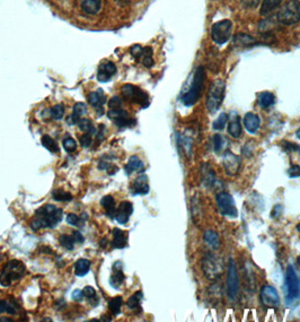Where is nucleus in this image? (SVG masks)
<instances>
[{"label":"nucleus","mask_w":300,"mask_h":322,"mask_svg":"<svg viewBox=\"0 0 300 322\" xmlns=\"http://www.w3.org/2000/svg\"><path fill=\"white\" fill-rule=\"evenodd\" d=\"M202 173V183L204 186L208 187V188H212L218 183V180L216 178V174H214L213 170L209 164H203L201 169Z\"/></svg>","instance_id":"nucleus-21"},{"label":"nucleus","mask_w":300,"mask_h":322,"mask_svg":"<svg viewBox=\"0 0 300 322\" xmlns=\"http://www.w3.org/2000/svg\"><path fill=\"white\" fill-rule=\"evenodd\" d=\"M64 114L63 104H56L51 109V118L54 120H61Z\"/></svg>","instance_id":"nucleus-43"},{"label":"nucleus","mask_w":300,"mask_h":322,"mask_svg":"<svg viewBox=\"0 0 300 322\" xmlns=\"http://www.w3.org/2000/svg\"><path fill=\"white\" fill-rule=\"evenodd\" d=\"M83 294L84 296H86L88 300H91L93 299V297L96 296V292H95V289L91 287V286H86L84 289H83Z\"/></svg>","instance_id":"nucleus-49"},{"label":"nucleus","mask_w":300,"mask_h":322,"mask_svg":"<svg viewBox=\"0 0 300 322\" xmlns=\"http://www.w3.org/2000/svg\"><path fill=\"white\" fill-rule=\"evenodd\" d=\"M257 102L262 109H269L274 105L275 96L270 92H262L257 95Z\"/></svg>","instance_id":"nucleus-32"},{"label":"nucleus","mask_w":300,"mask_h":322,"mask_svg":"<svg viewBox=\"0 0 300 322\" xmlns=\"http://www.w3.org/2000/svg\"><path fill=\"white\" fill-rule=\"evenodd\" d=\"M282 213V206L281 205H275L274 208L272 210V213H271V217L272 218H278L280 215Z\"/></svg>","instance_id":"nucleus-52"},{"label":"nucleus","mask_w":300,"mask_h":322,"mask_svg":"<svg viewBox=\"0 0 300 322\" xmlns=\"http://www.w3.org/2000/svg\"><path fill=\"white\" fill-rule=\"evenodd\" d=\"M124 278L125 277H124L122 269L119 268V269H116V270L114 271V274L111 276V278H109V284H111L112 287L119 288L121 285L123 284Z\"/></svg>","instance_id":"nucleus-35"},{"label":"nucleus","mask_w":300,"mask_h":322,"mask_svg":"<svg viewBox=\"0 0 300 322\" xmlns=\"http://www.w3.org/2000/svg\"><path fill=\"white\" fill-rule=\"evenodd\" d=\"M282 0H263L261 9H259V14L262 16H269L277 9V8L281 5Z\"/></svg>","instance_id":"nucleus-28"},{"label":"nucleus","mask_w":300,"mask_h":322,"mask_svg":"<svg viewBox=\"0 0 300 322\" xmlns=\"http://www.w3.org/2000/svg\"><path fill=\"white\" fill-rule=\"evenodd\" d=\"M244 127L250 133H256L257 130L259 129V126H261V120H259L258 116L255 113L249 112L245 114L244 117Z\"/></svg>","instance_id":"nucleus-20"},{"label":"nucleus","mask_w":300,"mask_h":322,"mask_svg":"<svg viewBox=\"0 0 300 322\" xmlns=\"http://www.w3.org/2000/svg\"><path fill=\"white\" fill-rule=\"evenodd\" d=\"M259 297H261V302L265 308L273 309L278 308L280 304V297L273 286L271 285H264L262 287L261 293H259Z\"/></svg>","instance_id":"nucleus-15"},{"label":"nucleus","mask_w":300,"mask_h":322,"mask_svg":"<svg viewBox=\"0 0 300 322\" xmlns=\"http://www.w3.org/2000/svg\"><path fill=\"white\" fill-rule=\"evenodd\" d=\"M132 213H133V206L131 202L129 201L121 202L119 208L116 209V215H115L116 222L121 224V225H124V224H127L129 222V218Z\"/></svg>","instance_id":"nucleus-17"},{"label":"nucleus","mask_w":300,"mask_h":322,"mask_svg":"<svg viewBox=\"0 0 300 322\" xmlns=\"http://www.w3.org/2000/svg\"><path fill=\"white\" fill-rule=\"evenodd\" d=\"M123 304V299L121 296L113 297V299L109 301L108 303V309L111 311L112 316H117L121 312V308H122Z\"/></svg>","instance_id":"nucleus-34"},{"label":"nucleus","mask_w":300,"mask_h":322,"mask_svg":"<svg viewBox=\"0 0 300 322\" xmlns=\"http://www.w3.org/2000/svg\"><path fill=\"white\" fill-rule=\"evenodd\" d=\"M285 296L288 307L298 304L300 300V278L293 264L287 267L285 280Z\"/></svg>","instance_id":"nucleus-3"},{"label":"nucleus","mask_w":300,"mask_h":322,"mask_svg":"<svg viewBox=\"0 0 300 322\" xmlns=\"http://www.w3.org/2000/svg\"><path fill=\"white\" fill-rule=\"evenodd\" d=\"M124 171L128 175H130L132 172H135V171H137V172L139 173H143L145 172V164L139 157L136 156V155H133V156L129 158L128 164L125 165Z\"/></svg>","instance_id":"nucleus-24"},{"label":"nucleus","mask_w":300,"mask_h":322,"mask_svg":"<svg viewBox=\"0 0 300 322\" xmlns=\"http://www.w3.org/2000/svg\"><path fill=\"white\" fill-rule=\"evenodd\" d=\"M297 262H298V264H299V266H300V256L298 257V258H297Z\"/></svg>","instance_id":"nucleus-59"},{"label":"nucleus","mask_w":300,"mask_h":322,"mask_svg":"<svg viewBox=\"0 0 300 322\" xmlns=\"http://www.w3.org/2000/svg\"><path fill=\"white\" fill-rule=\"evenodd\" d=\"M87 112V108L84 103H76L74 110H72V113L67 118V124L69 126H75L78 125L80 121V118H82L85 113Z\"/></svg>","instance_id":"nucleus-22"},{"label":"nucleus","mask_w":300,"mask_h":322,"mask_svg":"<svg viewBox=\"0 0 300 322\" xmlns=\"http://www.w3.org/2000/svg\"><path fill=\"white\" fill-rule=\"evenodd\" d=\"M121 107H122V101H121L120 97L114 96V97H112V99L108 101V108L109 109H116V108H121Z\"/></svg>","instance_id":"nucleus-47"},{"label":"nucleus","mask_w":300,"mask_h":322,"mask_svg":"<svg viewBox=\"0 0 300 322\" xmlns=\"http://www.w3.org/2000/svg\"><path fill=\"white\" fill-rule=\"evenodd\" d=\"M216 202L219 213L221 215L230 218H236L238 216V210L236 206H235V201L232 194L221 191V193H219L216 195Z\"/></svg>","instance_id":"nucleus-8"},{"label":"nucleus","mask_w":300,"mask_h":322,"mask_svg":"<svg viewBox=\"0 0 300 322\" xmlns=\"http://www.w3.org/2000/svg\"><path fill=\"white\" fill-rule=\"evenodd\" d=\"M225 91L226 84L224 80L217 79L210 85L205 100V107L210 113L217 112L218 109L221 107L225 99Z\"/></svg>","instance_id":"nucleus-4"},{"label":"nucleus","mask_w":300,"mask_h":322,"mask_svg":"<svg viewBox=\"0 0 300 322\" xmlns=\"http://www.w3.org/2000/svg\"><path fill=\"white\" fill-rule=\"evenodd\" d=\"M297 150H298V153L300 154V146H298V148H297Z\"/></svg>","instance_id":"nucleus-60"},{"label":"nucleus","mask_w":300,"mask_h":322,"mask_svg":"<svg viewBox=\"0 0 300 322\" xmlns=\"http://www.w3.org/2000/svg\"><path fill=\"white\" fill-rule=\"evenodd\" d=\"M41 142L43 147H46L48 150H50L51 153H59V147L56 145V142L49 136V134H44L41 138Z\"/></svg>","instance_id":"nucleus-36"},{"label":"nucleus","mask_w":300,"mask_h":322,"mask_svg":"<svg viewBox=\"0 0 300 322\" xmlns=\"http://www.w3.org/2000/svg\"><path fill=\"white\" fill-rule=\"evenodd\" d=\"M25 271L26 269L21 261L13 260L3 267L1 274H0V284L5 287L10 286L11 283L22 278Z\"/></svg>","instance_id":"nucleus-6"},{"label":"nucleus","mask_w":300,"mask_h":322,"mask_svg":"<svg viewBox=\"0 0 300 322\" xmlns=\"http://www.w3.org/2000/svg\"><path fill=\"white\" fill-rule=\"evenodd\" d=\"M7 309H8V302H6V301L3 300H0V315L7 312Z\"/></svg>","instance_id":"nucleus-55"},{"label":"nucleus","mask_w":300,"mask_h":322,"mask_svg":"<svg viewBox=\"0 0 300 322\" xmlns=\"http://www.w3.org/2000/svg\"><path fill=\"white\" fill-rule=\"evenodd\" d=\"M128 243V235L124 231L120 228H114L113 230V247L116 249H123L127 247Z\"/></svg>","instance_id":"nucleus-27"},{"label":"nucleus","mask_w":300,"mask_h":322,"mask_svg":"<svg viewBox=\"0 0 300 322\" xmlns=\"http://www.w3.org/2000/svg\"><path fill=\"white\" fill-rule=\"evenodd\" d=\"M100 205H102L105 208V210H106V215L109 218H115V215H116L115 200L112 195H105L102 200H100Z\"/></svg>","instance_id":"nucleus-31"},{"label":"nucleus","mask_w":300,"mask_h":322,"mask_svg":"<svg viewBox=\"0 0 300 322\" xmlns=\"http://www.w3.org/2000/svg\"><path fill=\"white\" fill-rule=\"evenodd\" d=\"M78 128L85 133L94 134L96 132L95 127L93 126V122L89 119H80V121L78 122Z\"/></svg>","instance_id":"nucleus-38"},{"label":"nucleus","mask_w":300,"mask_h":322,"mask_svg":"<svg viewBox=\"0 0 300 322\" xmlns=\"http://www.w3.org/2000/svg\"><path fill=\"white\" fill-rule=\"evenodd\" d=\"M92 136L93 134H91V133H84L83 136H80L79 137L80 145H82L83 147H89V146L92 145V141H93Z\"/></svg>","instance_id":"nucleus-45"},{"label":"nucleus","mask_w":300,"mask_h":322,"mask_svg":"<svg viewBox=\"0 0 300 322\" xmlns=\"http://www.w3.org/2000/svg\"><path fill=\"white\" fill-rule=\"evenodd\" d=\"M131 193L133 195L138 194H147L149 193V183H148V177L145 174H141L140 177H138L135 181H133L132 186L130 187Z\"/></svg>","instance_id":"nucleus-19"},{"label":"nucleus","mask_w":300,"mask_h":322,"mask_svg":"<svg viewBox=\"0 0 300 322\" xmlns=\"http://www.w3.org/2000/svg\"><path fill=\"white\" fill-rule=\"evenodd\" d=\"M234 44L237 47H244V48L253 47V46H255V44H257V41L249 34L239 33L237 35H235Z\"/></svg>","instance_id":"nucleus-30"},{"label":"nucleus","mask_w":300,"mask_h":322,"mask_svg":"<svg viewBox=\"0 0 300 322\" xmlns=\"http://www.w3.org/2000/svg\"><path fill=\"white\" fill-rule=\"evenodd\" d=\"M202 270L208 279H217L222 274V264L216 256L209 254L202 259Z\"/></svg>","instance_id":"nucleus-11"},{"label":"nucleus","mask_w":300,"mask_h":322,"mask_svg":"<svg viewBox=\"0 0 300 322\" xmlns=\"http://www.w3.org/2000/svg\"><path fill=\"white\" fill-rule=\"evenodd\" d=\"M144 299V294L143 292H137L133 294L130 299L128 300L127 305L130 310H136V309H139L140 308V302L141 300Z\"/></svg>","instance_id":"nucleus-37"},{"label":"nucleus","mask_w":300,"mask_h":322,"mask_svg":"<svg viewBox=\"0 0 300 322\" xmlns=\"http://www.w3.org/2000/svg\"><path fill=\"white\" fill-rule=\"evenodd\" d=\"M279 24L286 26L295 25L300 20V1L299 0H289L277 14Z\"/></svg>","instance_id":"nucleus-5"},{"label":"nucleus","mask_w":300,"mask_h":322,"mask_svg":"<svg viewBox=\"0 0 300 322\" xmlns=\"http://www.w3.org/2000/svg\"><path fill=\"white\" fill-rule=\"evenodd\" d=\"M130 54L146 68H151L155 64V61L152 59L153 51L150 47L143 48L139 44H136V46H132L130 49Z\"/></svg>","instance_id":"nucleus-13"},{"label":"nucleus","mask_w":300,"mask_h":322,"mask_svg":"<svg viewBox=\"0 0 300 322\" xmlns=\"http://www.w3.org/2000/svg\"><path fill=\"white\" fill-rule=\"evenodd\" d=\"M296 136H297L299 139H300V128L297 130V131H296Z\"/></svg>","instance_id":"nucleus-57"},{"label":"nucleus","mask_w":300,"mask_h":322,"mask_svg":"<svg viewBox=\"0 0 300 322\" xmlns=\"http://www.w3.org/2000/svg\"><path fill=\"white\" fill-rule=\"evenodd\" d=\"M228 133L233 138H239L242 136L241 118H239L238 113L234 111L228 114Z\"/></svg>","instance_id":"nucleus-18"},{"label":"nucleus","mask_w":300,"mask_h":322,"mask_svg":"<svg viewBox=\"0 0 300 322\" xmlns=\"http://www.w3.org/2000/svg\"><path fill=\"white\" fill-rule=\"evenodd\" d=\"M83 291H80V289H77L74 293H72V297H74L75 301H82L83 300Z\"/></svg>","instance_id":"nucleus-54"},{"label":"nucleus","mask_w":300,"mask_h":322,"mask_svg":"<svg viewBox=\"0 0 300 322\" xmlns=\"http://www.w3.org/2000/svg\"><path fill=\"white\" fill-rule=\"evenodd\" d=\"M227 296L230 301H235L239 291V280L237 274V267L234 259L230 258L228 262V271H227Z\"/></svg>","instance_id":"nucleus-10"},{"label":"nucleus","mask_w":300,"mask_h":322,"mask_svg":"<svg viewBox=\"0 0 300 322\" xmlns=\"http://www.w3.org/2000/svg\"><path fill=\"white\" fill-rule=\"evenodd\" d=\"M178 144H180L182 147H183V150L185 152L186 156H189V157L191 156V154H192V141L189 137L180 136V137H178Z\"/></svg>","instance_id":"nucleus-39"},{"label":"nucleus","mask_w":300,"mask_h":322,"mask_svg":"<svg viewBox=\"0 0 300 322\" xmlns=\"http://www.w3.org/2000/svg\"><path fill=\"white\" fill-rule=\"evenodd\" d=\"M88 102L92 107L97 109H103V105L106 102V97H105L102 89H97L95 92H92L88 95Z\"/></svg>","instance_id":"nucleus-25"},{"label":"nucleus","mask_w":300,"mask_h":322,"mask_svg":"<svg viewBox=\"0 0 300 322\" xmlns=\"http://www.w3.org/2000/svg\"><path fill=\"white\" fill-rule=\"evenodd\" d=\"M59 242L64 249H67V250H74L75 241L71 235H61L59 238Z\"/></svg>","instance_id":"nucleus-41"},{"label":"nucleus","mask_w":300,"mask_h":322,"mask_svg":"<svg viewBox=\"0 0 300 322\" xmlns=\"http://www.w3.org/2000/svg\"><path fill=\"white\" fill-rule=\"evenodd\" d=\"M241 158L237 155H235L229 149L225 150V153L222 154V166H224L227 175H229V177L236 175L239 172V170H241Z\"/></svg>","instance_id":"nucleus-14"},{"label":"nucleus","mask_w":300,"mask_h":322,"mask_svg":"<svg viewBox=\"0 0 300 322\" xmlns=\"http://www.w3.org/2000/svg\"><path fill=\"white\" fill-rule=\"evenodd\" d=\"M67 222H68V224H70V225H72V226H77L79 224L80 219L78 216L75 214H69L67 217Z\"/></svg>","instance_id":"nucleus-50"},{"label":"nucleus","mask_w":300,"mask_h":322,"mask_svg":"<svg viewBox=\"0 0 300 322\" xmlns=\"http://www.w3.org/2000/svg\"><path fill=\"white\" fill-rule=\"evenodd\" d=\"M107 117L114 122V125L120 129L132 127V126L136 125V120L130 117L128 112L124 111L122 109V107L116 109H109L107 112Z\"/></svg>","instance_id":"nucleus-12"},{"label":"nucleus","mask_w":300,"mask_h":322,"mask_svg":"<svg viewBox=\"0 0 300 322\" xmlns=\"http://www.w3.org/2000/svg\"><path fill=\"white\" fill-rule=\"evenodd\" d=\"M80 7L87 15H96L102 8V0H80Z\"/></svg>","instance_id":"nucleus-23"},{"label":"nucleus","mask_w":300,"mask_h":322,"mask_svg":"<svg viewBox=\"0 0 300 322\" xmlns=\"http://www.w3.org/2000/svg\"><path fill=\"white\" fill-rule=\"evenodd\" d=\"M63 148L67 153H74L76 150V148H77L76 141L70 137L66 138V139L63 140Z\"/></svg>","instance_id":"nucleus-44"},{"label":"nucleus","mask_w":300,"mask_h":322,"mask_svg":"<svg viewBox=\"0 0 300 322\" xmlns=\"http://www.w3.org/2000/svg\"><path fill=\"white\" fill-rule=\"evenodd\" d=\"M116 66L112 61H105L100 64L97 69V79L100 83H107L116 74Z\"/></svg>","instance_id":"nucleus-16"},{"label":"nucleus","mask_w":300,"mask_h":322,"mask_svg":"<svg viewBox=\"0 0 300 322\" xmlns=\"http://www.w3.org/2000/svg\"><path fill=\"white\" fill-rule=\"evenodd\" d=\"M261 0H242V5L245 8H254L256 7Z\"/></svg>","instance_id":"nucleus-51"},{"label":"nucleus","mask_w":300,"mask_h":322,"mask_svg":"<svg viewBox=\"0 0 300 322\" xmlns=\"http://www.w3.org/2000/svg\"><path fill=\"white\" fill-rule=\"evenodd\" d=\"M227 121H228V114L221 113L220 116L218 117V119L213 121L212 127L214 130H222L226 127Z\"/></svg>","instance_id":"nucleus-42"},{"label":"nucleus","mask_w":300,"mask_h":322,"mask_svg":"<svg viewBox=\"0 0 300 322\" xmlns=\"http://www.w3.org/2000/svg\"><path fill=\"white\" fill-rule=\"evenodd\" d=\"M0 321H9V322H11L13 320H11V319H7V318H1V319H0Z\"/></svg>","instance_id":"nucleus-56"},{"label":"nucleus","mask_w":300,"mask_h":322,"mask_svg":"<svg viewBox=\"0 0 300 322\" xmlns=\"http://www.w3.org/2000/svg\"><path fill=\"white\" fill-rule=\"evenodd\" d=\"M71 236H72V239H74L75 243H83L84 242V236L78 231H75Z\"/></svg>","instance_id":"nucleus-53"},{"label":"nucleus","mask_w":300,"mask_h":322,"mask_svg":"<svg viewBox=\"0 0 300 322\" xmlns=\"http://www.w3.org/2000/svg\"><path fill=\"white\" fill-rule=\"evenodd\" d=\"M62 209L53 205H46L36 210L35 217L31 222V226L34 231L40 228H53L62 221Z\"/></svg>","instance_id":"nucleus-1"},{"label":"nucleus","mask_w":300,"mask_h":322,"mask_svg":"<svg viewBox=\"0 0 300 322\" xmlns=\"http://www.w3.org/2000/svg\"><path fill=\"white\" fill-rule=\"evenodd\" d=\"M52 197H53V199L56 201H70V200H72L71 193H67V191H63L61 189L53 190V193H52Z\"/></svg>","instance_id":"nucleus-40"},{"label":"nucleus","mask_w":300,"mask_h":322,"mask_svg":"<svg viewBox=\"0 0 300 322\" xmlns=\"http://www.w3.org/2000/svg\"><path fill=\"white\" fill-rule=\"evenodd\" d=\"M203 240L210 248L213 249V250H218V249L220 248V238H219V234L217 232L212 230L205 231L203 234Z\"/></svg>","instance_id":"nucleus-29"},{"label":"nucleus","mask_w":300,"mask_h":322,"mask_svg":"<svg viewBox=\"0 0 300 322\" xmlns=\"http://www.w3.org/2000/svg\"><path fill=\"white\" fill-rule=\"evenodd\" d=\"M89 268H91V262L87 259H79L78 261L75 264V270L76 275L79 277H83L87 274L89 271Z\"/></svg>","instance_id":"nucleus-33"},{"label":"nucleus","mask_w":300,"mask_h":322,"mask_svg":"<svg viewBox=\"0 0 300 322\" xmlns=\"http://www.w3.org/2000/svg\"><path fill=\"white\" fill-rule=\"evenodd\" d=\"M233 23L229 19H222L214 23L211 27V39L218 46L227 43L232 36Z\"/></svg>","instance_id":"nucleus-7"},{"label":"nucleus","mask_w":300,"mask_h":322,"mask_svg":"<svg viewBox=\"0 0 300 322\" xmlns=\"http://www.w3.org/2000/svg\"><path fill=\"white\" fill-rule=\"evenodd\" d=\"M212 144H213L214 153L219 155L225 153V150L228 149L229 140L227 139L225 136H222V134L217 133V134H213Z\"/></svg>","instance_id":"nucleus-26"},{"label":"nucleus","mask_w":300,"mask_h":322,"mask_svg":"<svg viewBox=\"0 0 300 322\" xmlns=\"http://www.w3.org/2000/svg\"><path fill=\"white\" fill-rule=\"evenodd\" d=\"M121 92H122V96L125 100L139 104L143 108H147L149 105V95L141 88L135 86V85H124Z\"/></svg>","instance_id":"nucleus-9"},{"label":"nucleus","mask_w":300,"mask_h":322,"mask_svg":"<svg viewBox=\"0 0 300 322\" xmlns=\"http://www.w3.org/2000/svg\"><path fill=\"white\" fill-rule=\"evenodd\" d=\"M281 146L283 147V149L287 150V152H296V150H297V148H298V146L294 144V142L286 141V140H283L281 142Z\"/></svg>","instance_id":"nucleus-48"},{"label":"nucleus","mask_w":300,"mask_h":322,"mask_svg":"<svg viewBox=\"0 0 300 322\" xmlns=\"http://www.w3.org/2000/svg\"><path fill=\"white\" fill-rule=\"evenodd\" d=\"M288 175L290 178H299L300 177V166L299 165H291L288 170Z\"/></svg>","instance_id":"nucleus-46"},{"label":"nucleus","mask_w":300,"mask_h":322,"mask_svg":"<svg viewBox=\"0 0 300 322\" xmlns=\"http://www.w3.org/2000/svg\"><path fill=\"white\" fill-rule=\"evenodd\" d=\"M297 231L299 232V233H300V223L298 224V225H297Z\"/></svg>","instance_id":"nucleus-58"},{"label":"nucleus","mask_w":300,"mask_h":322,"mask_svg":"<svg viewBox=\"0 0 300 322\" xmlns=\"http://www.w3.org/2000/svg\"><path fill=\"white\" fill-rule=\"evenodd\" d=\"M204 80H205V71L204 68L202 66H199L196 71H194L192 83L190 85L188 91L182 93L181 101L182 103L186 107H192L197 103V102L200 100L202 89L204 86Z\"/></svg>","instance_id":"nucleus-2"}]
</instances>
